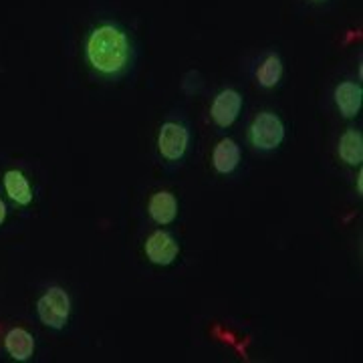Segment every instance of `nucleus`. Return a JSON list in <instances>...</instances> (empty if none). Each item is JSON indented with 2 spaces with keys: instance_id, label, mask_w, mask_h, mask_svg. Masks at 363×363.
Returning a JSON list of instances; mask_svg holds the SVG:
<instances>
[{
  "instance_id": "nucleus-1",
  "label": "nucleus",
  "mask_w": 363,
  "mask_h": 363,
  "mask_svg": "<svg viewBox=\"0 0 363 363\" xmlns=\"http://www.w3.org/2000/svg\"><path fill=\"white\" fill-rule=\"evenodd\" d=\"M89 65L104 77L121 75L131 61V43L123 28L101 25L93 28L85 45Z\"/></svg>"
},
{
  "instance_id": "nucleus-2",
  "label": "nucleus",
  "mask_w": 363,
  "mask_h": 363,
  "mask_svg": "<svg viewBox=\"0 0 363 363\" xmlns=\"http://www.w3.org/2000/svg\"><path fill=\"white\" fill-rule=\"evenodd\" d=\"M248 138L257 150L271 152V150H277L285 140V125L279 119V116H274L271 111H262L255 117L250 131H248Z\"/></svg>"
},
{
  "instance_id": "nucleus-3",
  "label": "nucleus",
  "mask_w": 363,
  "mask_h": 363,
  "mask_svg": "<svg viewBox=\"0 0 363 363\" xmlns=\"http://www.w3.org/2000/svg\"><path fill=\"white\" fill-rule=\"evenodd\" d=\"M39 319L51 329H63L69 321L71 301L61 286H51L37 303Z\"/></svg>"
},
{
  "instance_id": "nucleus-4",
  "label": "nucleus",
  "mask_w": 363,
  "mask_h": 363,
  "mask_svg": "<svg viewBox=\"0 0 363 363\" xmlns=\"http://www.w3.org/2000/svg\"><path fill=\"white\" fill-rule=\"evenodd\" d=\"M188 142H190L188 130L182 123L168 121L160 130V135H157V150H160V154L166 157L168 162H180L184 154H186V150H188Z\"/></svg>"
},
{
  "instance_id": "nucleus-5",
  "label": "nucleus",
  "mask_w": 363,
  "mask_h": 363,
  "mask_svg": "<svg viewBox=\"0 0 363 363\" xmlns=\"http://www.w3.org/2000/svg\"><path fill=\"white\" fill-rule=\"evenodd\" d=\"M242 109V95L236 89L220 91L210 107V116L218 128H230Z\"/></svg>"
},
{
  "instance_id": "nucleus-6",
  "label": "nucleus",
  "mask_w": 363,
  "mask_h": 363,
  "mask_svg": "<svg viewBox=\"0 0 363 363\" xmlns=\"http://www.w3.org/2000/svg\"><path fill=\"white\" fill-rule=\"evenodd\" d=\"M178 252H180L178 240L169 233H164V230H157L145 240V255L157 267L172 264L174 260L178 259Z\"/></svg>"
},
{
  "instance_id": "nucleus-7",
  "label": "nucleus",
  "mask_w": 363,
  "mask_h": 363,
  "mask_svg": "<svg viewBox=\"0 0 363 363\" xmlns=\"http://www.w3.org/2000/svg\"><path fill=\"white\" fill-rule=\"evenodd\" d=\"M363 101V89L359 83L355 81H343L339 83L337 89H335V104L339 107V113L343 117H355L362 109Z\"/></svg>"
},
{
  "instance_id": "nucleus-8",
  "label": "nucleus",
  "mask_w": 363,
  "mask_h": 363,
  "mask_svg": "<svg viewBox=\"0 0 363 363\" xmlns=\"http://www.w3.org/2000/svg\"><path fill=\"white\" fill-rule=\"evenodd\" d=\"M147 212L157 224H162V226L172 224L178 216V200L172 192H157L152 196V200L147 204Z\"/></svg>"
},
{
  "instance_id": "nucleus-9",
  "label": "nucleus",
  "mask_w": 363,
  "mask_h": 363,
  "mask_svg": "<svg viewBox=\"0 0 363 363\" xmlns=\"http://www.w3.org/2000/svg\"><path fill=\"white\" fill-rule=\"evenodd\" d=\"M4 347L9 351V355L16 362H26L33 357L35 353V339L26 331V329H11L4 337Z\"/></svg>"
},
{
  "instance_id": "nucleus-10",
  "label": "nucleus",
  "mask_w": 363,
  "mask_h": 363,
  "mask_svg": "<svg viewBox=\"0 0 363 363\" xmlns=\"http://www.w3.org/2000/svg\"><path fill=\"white\" fill-rule=\"evenodd\" d=\"M238 162H240V147L233 140H222L214 147L212 164H214V169L218 174H224V176L226 174H233L234 169L238 168Z\"/></svg>"
},
{
  "instance_id": "nucleus-11",
  "label": "nucleus",
  "mask_w": 363,
  "mask_h": 363,
  "mask_svg": "<svg viewBox=\"0 0 363 363\" xmlns=\"http://www.w3.org/2000/svg\"><path fill=\"white\" fill-rule=\"evenodd\" d=\"M4 190H6L9 198L21 206H28L33 200V190L28 186V180L16 169H9L4 174Z\"/></svg>"
},
{
  "instance_id": "nucleus-12",
  "label": "nucleus",
  "mask_w": 363,
  "mask_h": 363,
  "mask_svg": "<svg viewBox=\"0 0 363 363\" xmlns=\"http://www.w3.org/2000/svg\"><path fill=\"white\" fill-rule=\"evenodd\" d=\"M339 157L350 164V166H359L363 162V135L359 131H345L339 140Z\"/></svg>"
},
{
  "instance_id": "nucleus-13",
  "label": "nucleus",
  "mask_w": 363,
  "mask_h": 363,
  "mask_svg": "<svg viewBox=\"0 0 363 363\" xmlns=\"http://www.w3.org/2000/svg\"><path fill=\"white\" fill-rule=\"evenodd\" d=\"M281 77H283V61H281V57L274 55V52H272V55H267L264 61L260 63L259 73H257L259 85L271 89V87H274V85L281 81Z\"/></svg>"
},
{
  "instance_id": "nucleus-14",
  "label": "nucleus",
  "mask_w": 363,
  "mask_h": 363,
  "mask_svg": "<svg viewBox=\"0 0 363 363\" xmlns=\"http://www.w3.org/2000/svg\"><path fill=\"white\" fill-rule=\"evenodd\" d=\"M4 220H6V206H4V202L0 200V224Z\"/></svg>"
},
{
  "instance_id": "nucleus-15",
  "label": "nucleus",
  "mask_w": 363,
  "mask_h": 363,
  "mask_svg": "<svg viewBox=\"0 0 363 363\" xmlns=\"http://www.w3.org/2000/svg\"><path fill=\"white\" fill-rule=\"evenodd\" d=\"M315 2H323V0H315Z\"/></svg>"
}]
</instances>
